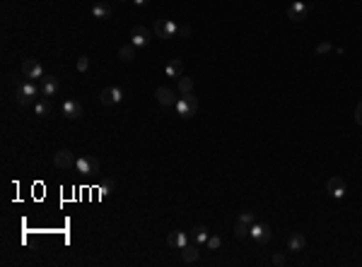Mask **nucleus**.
<instances>
[{
	"label": "nucleus",
	"mask_w": 362,
	"mask_h": 267,
	"mask_svg": "<svg viewBox=\"0 0 362 267\" xmlns=\"http://www.w3.org/2000/svg\"><path fill=\"white\" fill-rule=\"evenodd\" d=\"M39 92H42V87H39L36 82L24 80L14 87V101H17L20 106H29V104H34V99H36Z\"/></svg>",
	"instance_id": "1"
},
{
	"label": "nucleus",
	"mask_w": 362,
	"mask_h": 267,
	"mask_svg": "<svg viewBox=\"0 0 362 267\" xmlns=\"http://www.w3.org/2000/svg\"><path fill=\"white\" fill-rule=\"evenodd\" d=\"M176 113H179L181 118H194L196 113H198V99H196L194 94H181L179 99H176Z\"/></svg>",
	"instance_id": "2"
},
{
	"label": "nucleus",
	"mask_w": 362,
	"mask_h": 267,
	"mask_svg": "<svg viewBox=\"0 0 362 267\" xmlns=\"http://www.w3.org/2000/svg\"><path fill=\"white\" fill-rule=\"evenodd\" d=\"M75 171L80 176L99 174V159H94V157H78V161H75Z\"/></svg>",
	"instance_id": "3"
},
{
	"label": "nucleus",
	"mask_w": 362,
	"mask_h": 267,
	"mask_svg": "<svg viewBox=\"0 0 362 267\" xmlns=\"http://www.w3.org/2000/svg\"><path fill=\"white\" fill-rule=\"evenodd\" d=\"M22 75H24V80H32V82H39L44 77V67L39 60H34V58H29L22 63Z\"/></svg>",
	"instance_id": "4"
},
{
	"label": "nucleus",
	"mask_w": 362,
	"mask_h": 267,
	"mask_svg": "<svg viewBox=\"0 0 362 267\" xmlns=\"http://www.w3.org/2000/svg\"><path fill=\"white\" fill-rule=\"evenodd\" d=\"M121 99H124V92H121L118 87H104V89L99 92V101H102L104 106H116Z\"/></svg>",
	"instance_id": "5"
},
{
	"label": "nucleus",
	"mask_w": 362,
	"mask_h": 267,
	"mask_svg": "<svg viewBox=\"0 0 362 267\" xmlns=\"http://www.w3.org/2000/svg\"><path fill=\"white\" fill-rule=\"evenodd\" d=\"M154 34H157L160 39L176 36V22H172V19H157V22H154Z\"/></svg>",
	"instance_id": "6"
},
{
	"label": "nucleus",
	"mask_w": 362,
	"mask_h": 267,
	"mask_svg": "<svg viewBox=\"0 0 362 267\" xmlns=\"http://www.w3.org/2000/svg\"><path fill=\"white\" fill-rule=\"evenodd\" d=\"M75 161H78V157H75L70 149H60V152L54 154V166H56V169H72Z\"/></svg>",
	"instance_id": "7"
},
{
	"label": "nucleus",
	"mask_w": 362,
	"mask_h": 267,
	"mask_svg": "<svg viewBox=\"0 0 362 267\" xmlns=\"http://www.w3.org/2000/svg\"><path fill=\"white\" fill-rule=\"evenodd\" d=\"M346 181L343 178H338V176H334V178H328V183H326V193L331 195V198H336V200H340V198H346Z\"/></svg>",
	"instance_id": "8"
},
{
	"label": "nucleus",
	"mask_w": 362,
	"mask_h": 267,
	"mask_svg": "<svg viewBox=\"0 0 362 267\" xmlns=\"http://www.w3.org/2000/svg\"><path fill=\"white\" fill-rule=\"evenodd\" d=\"M254 241H258V243H268L270 241V236H273V231H270V227L268 224H251V234H249Z\"/></svg>",
	"instance_id": "9"
},
{
	"label": "nucleus",
	"mask_w": 362,
	"mask_h": 267,
	"mask_svg": "<svg viewBox=\"0 0 362 267\" xmlns=\"http://www.w3.org/2000/svg\"><path fill=\"white\" fill-rule=\"evenodd\" d=\"M63 116H66V118H72V120L82 118V104L75 101V99H66V101H63Z\"/></svg>",
	"instance_id": "10"
},
{
	"label": "nucleus",
	"mask_w": 362,
	"mask_h": 267,
	"mask_svg": "<svg viewBox=\"0 0 362 267\" xmlns=\"http://www.w3.org/2000/svg\"><path fill=\"white\" fill-rule=\"evenodd\" d=\"M148 41H150V29L148 27H136L133 31H130V43H133L136 48L148 46Z\"/></svg>",
	"instance_id": "11"
},
{
	"label": "nucleus",
	"mask_w": 362,
	"mask_h": 267,
	"mask_svg": "<svg viewBox=\"0 0 362 267\" xmlns=\"http://www.w3.org/2000/svg\"><path fill=\"white\" fill-rule=\"evenodd\" d=\"M39 87H42L44 96H56L58 94V77H54V75H44L42 80H39Z\"/></svg>",
	"instance_id": "12"
},
{
	"label": "nucleus",
	"mask_w": 362,
	"mask_h": 267,
	"mask_svg": "<svg viewBox=\"0 0 362 267\" xmlns=\"http://www.w3.org/2000/svg\"><path fill=\"white\" fill-rule=\"evenodd\" d=\"M306 12H309V5H304V2H292L290 7H288V19H292V22H302L306 17Z\"/></svg>",
	"instance_id": "13"
},
{
	"label": "nucleus",
	"mask_w": 362,
	"mask_h": 267,
	"mask_svg": "<svg viewBox=\"0 0 362 267\" xmlns=\"http://www.w3.org/2000/svg\"><path fill=\"white\" fill-rule=\"evenodd\" d=\"M304 246H306L304 234H300V231L290 234V239H288V251H290V253H302Z\"/></svg>",
	"instance_id": "14"
},
{
	"label": "nucleus",
	"mask_w": 362,
	"mask_h": 267,
	"mask_svg": "<svg viewBox=\"0 0 362 267\" xmlns=\"http://www.w3.org/2000/svg\"><path fill=\"white\" fill-rule=\"evenodd\" d=\"M154 96H157V101H160V104H162L164 108H172L174 104H176V99H174V92H172L169 87H157Z\"/></svg>",
	"instance_id": "15"
},
{
	"label": "nucleus",
	"mask_w": 362,
	"mask_h": 267,
	"mask_svg": "<svg viewBox=\"0 0 362 267\" xmlns=\"http://www.w3.org/2000/svg\"><path fill=\"white\" fill-rule=\"evenodd\" d=\"M167 243L172 246V248H184V246H188V239H186V234L184 231H169V236H167Z\"/></svg>",
	"instance_id": "16"
},
{
	"label": "nucleus",
	"mask_w": 362,
	"mask_h": 267,
	"mask_svg": "<svg viewBox=\"0 0 362 267\" xmlns=\"http://www.w3.org/2000/svg\"><path fill=\"white\" fill-rule=\"evenodd\" d=\"M164 72H167V77H176V80H179L181 75H184V63H181L179 58H174V60H169L167 63Z\"/></svg>",
	"instance_id": "17"
},
{
	"label": "nucleus",
	"mask_w": 362,
	"mask_h": 267,
	"mask_svg": "<svg viewBox=\"0 0 362 267\" xmlns=\"http://www.w3.org/2000/svg\"><path fill=\"white\" fill-rule=\"evenodd\" d=\"M34 113H36L39 118L51 116V101H48V96H44V99H39V101H34Z\"/></svg>",
	"instance_id": "18"
},
{
	"label": "nucleus",
	"mask_w": 362,
	"mask_h": 267,
	"mask_svg": "<svg viewBox=\"0 0 362 267\" xmlns=\"http://www.w3.org/2000/svg\"><path fill=\"white\" fill-rule=\"evenodd\" d=\"M191 236H194V241H196V243H208V236H210V231H208V227H203V224H198V227H194V229H191Z\"/></svg>",
	"instance_id": "19"
},
{
	"label": "nucleus",
	"mask_w": 362,
	"mask_h": 267,
	"mask_svg": "<svg viewBox=\"0 0 362 267\" xmlns=\"http://www.w3.org/2000/svg\"><path fill=\"white\" fill-rule=\"evenodd\" d=\"M198 255H200L198 246H184V248H181V258H184V263H196Z\"/></svg>",
	"instance_id": "20"
},
{
	"label": "nucleus",
	"mask_w": 362,
	"mask_h": 267,
	"mask_svg": "<svg viewBox=\"0 0 362 267\" xmlns=\"http://www.w3.org/2000/svg\"><path fill=\"white\" fill-rule=\"evenodd\" d=\"M118 58H121L124 63H133V60H136V46H133V43H126L124 48L118 51Z\"/></svg>",
	"instance_id": "21"
},
{
	"label": "nucleus",
	"mask_w": 362,
	"mask_h": 267,
	"mask_svg": "<svg viewBox=\"0 0 362 267\" xmlns=\"http://www.w3.org/2000/svg\"><path fill=\"white\" fill-rule=\"evenodd\" d=\"M92 14H94V19H106V17L112 14V7H109L106 2H97V5L92 7Z\"/></svg>",
	"instance_id": "22"
},
{
	"label": "nucleus",
	"mask_w": 362,
	"mask_h": 267,
	"mask_svg": "<svg viewBox=\"0 0 362 267\" xmlns=\"http://www.w3.org/2000/svg\"><path fill=\"white\" fill-rule=\"evenodd\" d=\"M179 92L181 94H191V92H194V77L181 75V77H179Z\"/></svg>",
	"instance_id": "23"
},
{
	"label": "nucleus",
	"mask_w": 362,
	"mask_h": 267,
	"mask_svg": "<svg viewBox=\"0 0 362 267\" xmlns=\"http://www.w3.org/2000/svg\"><path fill=\"white\" fill-rule=\"evenodd\" d=\"M251 234V227L249 224H244V222H237V227H234V236L237 239H246Z\"/></svg>",
	"instance_id": "24"
},
{
	"label": "nucleus",
	"mask_w": 362,
	"mask_h": 267,
	"mask_svg": "<svg viewBox=\"0 0 362 267\" xmlns=\"http://www.w3.org/2000/svg\"><path fill=\"white\" fill-rule=\"evenodd\" d=\"M220 246H222V239H220V236H208V248L210 251H218Z\"/></svg>",
	"instance_id": "25"
},
{
	"label": "nucleus",
	"mask_w": 362,
	"mask_h": 267,
	"mask_svg": "<svg viewBox=\"0 0 362 267\" xmlns=\"http://www.w3.org/2000/svg\"><path fill=\"white\" fill-rule=\"evenodd\" d=\"M87 67H90V58H87V55H80V58H78V70H80V72H87Z\"/></svg>",
	"instance_id": "26"
},
{
	"label": "nucleus",
	"mask_w": 362,
	"mask_h": 267,
	"mask_svg": "<svg viewBox=\"0 0 362 267\" xmlns=\"http://www.w3.org/2000/svg\"><path fill=\"white\" fill-rule=\"evenodd\" d=\"M99 193H102V195H109V193H114V181L102 183V186H99Z\"/></svg>",
	"instance_id": "27"
},
{
	"label": "nucleus",
	"mask_w": 362,
	"mask_h": 267,
	"mask_svg": "<svg viewBox=\"0 0 362 267\" xmlns=\"http://www.w3.org/2000/svg\"><path fill=\"white\" fill-rule=\"evenodd\" d=\"M188 34H191L188 24H176V36H188Z\"/></svg>",
	"instance_id": "28"
},
{
	"label": "nucleus",
	"mask_w": 362,
	"mask_h": 267,
	"mask_svg": "<svg viewBox=\"0 0 362 267\" xmlns=\"http://www.w3.org/2000/svg\"><path fill=\"white\" fill-rule=\"evenodd\" d=\"M239 222H244V224H254V212H242L239 214Z\"/></svg>",
	"instance_id": "29"
},
{
	"label": "nucleus",
	"mask_w": 362,
	"mask_h": 267,
	"mask_svg": "<svg viewBox=\"0 0 362 267\" xmlns=\"http://www.w3.org/2000/svg\"><path fill=\"white\" fill-rule=\"evenodd\" d=\"M328 51H331V43H328V41H324V43L316 46V53H328Z\"/></svg>",
	"instance_id": "30"
},
{
	"label": "nucleus",
	"mask_w": 362,
	"mask_h": 267,
	"mask_svg": "<svg viewBox=\"0 0 362 267\" xmlns=\"http://www.w3.org/2000/svg\"><path fill=\"white\" fill-rule=\"evenodd\" d=\"M285 263H288V260H285V255H280V253L273 255V265H276V267H282Z\"/></svg>",
	"instance_id": "31"
},
{
	"label": "nucleus",
	"mask_w": 362,
	"mask_h": 267,
	"mask_svg": "<svg viewBox=\"0 0 362 267\" xmlns=\"http://www.w3.org/2000/svg\"><path fill=\"white\" fill-rule=\"evenodd\" d=\"M355 123H358V125H362V101L358 104V108H355Z\"/></svg>",
	"instance_id": "32"
},
{
	"label": "nucleus",
	"mask_w": 362,
	"mask_h": 267,
	"mask_svg": "<svg viewBox=\"0 0 362 267\" xmlns=\"http://www.w3.org/2000/svg\"><path fill=\"white\" fill-rule=\"evenodd\" d=\"M130 2H133V5H138V7H142V5H145L148 0H130Z\"/></svg>",
	"instance_id": "33"
},
{
	"label": "nucleus",
	"mask_w": 362,
	"mask_h": 267,
	"mask_svg": "<svg viewBox=\"0 0 362 267\" xmlns=\"http://www.w3.org/2000/svg\"><path fill=\"white\" fill-rule=\"evenodd\" d=\"M118 2H128V0H118Z\"/></svg>",
	"instance_id": "34"
}]
</instances>
